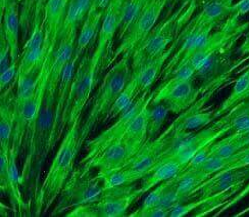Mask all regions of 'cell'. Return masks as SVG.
I'll return each mask as SVG.
<instances>
[{
  "label": "cell",
  "instance_id": "43",
  "mask_svg": "<svg viewBox=\"0 0 249 217\" xmlns=\"http://www.w3.org/2000/svg\"><path fill=\"white\" fill-rule=\"evenodd\" d=\"M247 13H249V0H239L238 2L234 3L230 17L238 20Z\"/></svg>",
  "mask_w": 249,
  "mask_h": 217
},
{
  "label": "cell",
  "instance_id": "36",
  "mask_svg": "<svg viewBox=\"0 0 249 217\" xmlns=\"http://www.w3.org/2000/svg\"><path fill=\"white\" fill-rule=\"evenodd\" d=\"M175 178H171L167 181H163V182L158 184L157 187H154L153 189H151L149 194L147 195V197L145 198L143 204L138 208V210L144 211V210H147L149 208L155 207V206H159V204H160V202L162 198V195H163L164 191L168 189L169 185H171L173 183Z\"/></svg>",
  "mask_w": 249,
  "mask_h": 217
},
{
  "label": "cell",
  "instance_id": "23",
  "mask_svg": "<svg viewBox=\"0 0 249 217\" xmlns=\"http://www.w3.org/2000/svg\"><path fill=\"white\" fill-rule=\"evenodd\" d=\"M19 3L18 0L10 1L3 15L1 16V28L0 30L4 33V36L10 47L12 54V63L18 61L19 59V46H18V33H19Z\"/></svg>",
  "mask_w": 249,
  "mask_h": 217
},
{
  "label": "cell",
  "instance_id": "51",
  "mask_svg": "<svg viewBox=\"0 0 249 217\" xmlns=\"http://www.w3.org/2000/svg\"><path fill=\"white\" fill-rule=\"evenodd\" d=\"M248 66H249V65H248Z\"/></svg>",
  "mask_w": 249,
  "mask_h": 217
},
{
  "label": "cell",
  "instance_id": "38",
  "mask_svg": "<svg viewBox=\"0 0 249 217\" xmlns=\"http://www.w3.org/2000/svg\"><path fill=\"white\" fill-rule=\"evenodd\" d=\"M12 64V54L10 47L4 33L0 30V72L6 70Z\"/></svg>",
  "mask_w": 249,
  "mask_h": 217
},
{
  "label": "cell",
  "instance_id": "7",
  "mask_svg": "<svg viewBox=\"0 0 249 217\" xmlns=\"http://www.w3.org/2000/svg\"><path fill=\"white\" fill-rule=\"evenodd\" d=\"M144 194L132 184L107 190L96 202L70 210L66 217H121L127 214L131 205Z\"/></svg>",
  "mask_w": 249,
  "mask_h": 217
},
{
  "label": "cell",
  "instance_id": "46",
  "mask_svg": "<svg viewBox=\"0 0 249 217\" xmlns=\"http://www.w3.org/2000/svg\"><path fill=\"white\" fill-rule=\"evenodd\" d=\"M10 1H13V0H0V16H2V15H3L6 5H7ZM18 1H20V2H22L23 0H18Z\"/></svg>",
  "mask_w": 249,
  "mask_h": 217
},
{
  "label": "cell",
  "instance_id": "9",
  "mask_svg": "<svg viewBox=\"0 0 249 217\" xmlns=\"http://www.w3.org/2000/svg\"><path fill=\"white\" fill-rule=\"evenodd\" d=\"M152 99L153 92H150V90L142 92L136 100L121 114L115 124L102 131L95 138L86 141V155L81 160L80 165L87 166L93 159L96 158L106 149L126 137L132 120L145 106L151 104Z\"/></svg>",
  "mask_w": 249,
  "mask_h": 217
},
{
  "label": "cell",
  "instance_id": "8",
  "mask_svg": "<svg viewBox=\"0 0 249 217\" xmlns=\"http://www.w3.org/2000/svg\"><path fill=\"white\" fill-rule=\"evenodd\" d=\"M99 73L100 70L92 63V54L86 51L81 58L71 86L65 119L66 129L82 118L92 91L96 87Z\"/></svg>",
  "mask_w": 249,
  "mask_h": 217
},
{
  "label": "cell",
  "instance_id": "12",
  "mask_svg": "<svg viewBox=\"0 0 249 217\" xmlns=\"http://www.w3.org/2000/svg\"><path fill=\"white\" fill-rule=\"evenodd\" d=\"M81 58L82 56L75 51L65 68V71L62 73L61 79L55 92L53 124L50 138V151H53L55 148V146L61 140L67 130L65 127V119L68 110V99L72 80H74Z\"/></svg>",
  "mask_w": 249,
  "mask_h": 217
},
{
  "label": "cell",
  "instance_id": "50",
  "mask_svg": "<svg viewBox=\"0 0 249 217\" xmlns=\"http://www.w3.org/2000/svg\"><path fill=\"white\" fill-rule=\"evenodd\" d=\"M244 99H245V100H248V101H249V94L247 95V97H246V98H245ZM244 99H243V100H244Z\"/></svg>",
  "mask_w": 249,
  "mask_h": 217
},
{
  "label": "cell",
  "instance_id": "47",
  "mask_svg": "<svg viewBox=\"0 0 249 217\" xmlns=\"http://www.w3.org/2000/svg\"><path fill=\"white\" fill-rule=\"evenodd\" d=\"M195 3L197 6H203L204 4H206L207 2L212 1V0H194Z\"/></svg>",
  "mask_w": 249,
  "mask_h": 217
},
{
  "label": "cell",
  "instance_id": "27",
  "mask_svg": "<svg viewBox=\"0 0 249 217\" xmlns=\"http://www.w3.org/2000/svg\"><path fill=\"white\" fill-rule=\"evenodd\" d=\"M44 5L42 0H23L19 9V27L23 40L27 41L36 23L43 22Z\"/></svg>",
  "mask_w": 249,
  "mask_h": 217
},
{
  "label": "cell",
  "instance_id": "29",
  "mask_svg": "<svg viewBox=\"0 0 249 217\" xmlns=\"http://www.w3.org/2000/svg\"><path fill=\"white\" fill-rule=\"evenodd\" d=\"M249 94V66L245 67V71L239 76L235 82L234 88L230 96L228 97L220 106V108L214 111V117L217 119L222 117L226 113L229 112L232 108L242 101Z\"/></svg>",
  "mask_w": 249,
  "mask_h": 217
},
{
  "label": "cell",
  "instance_id": "28",
  "mask_svg": "<svg viewBox=\"0 0 249 217\" xmlns=\"http://www.w3.org/2000/svg\"><path fill=\"white\" fill-rule=\"evenodd\" d=\"M211 177L198 168H185V170L178 175L177 179V194L185 203L188 199H191L192 195L197 188Z\"/></svg>",
  "mask_w": 249,
  "mask_h": 217
},
{
  "label": "cell",
  "instance_id": "31",
  "mask_svg": "<svg viewBox=\"0 0 249 217\" xmlns=\"http://www.w3.org/2000/svg\"><path fill=\"white\" fill-rule=\"evenodd\" d=\"M140 95H141V92H140V88H139L138 79L134 74H132V76L128 82V84L123 89L118 99L116 100L115 105H113V107L111 109L109 119L119 117L123 112L126 111L133 104V102L136 100V99Z\"/></svg>",
  "mask_w": 249,
  "mask_h": 217
},
{
  "label": "cell",
  "instance_id": "18",
  "mask_svg": "<svg viewBox=\"0 0 249 217\" xmlns=\"http://www.w3.org/2000/svg\"><path fill=\"white\" fill-rule=\"evenodd\" d=\"M230 134L227 125H216L213 123L210 127L202 129L191 138L183 140L171 154L184 164H188L194 155L201 149L213 144L217 139Z\"/></svg>",
  "mask_w": 249,
  "mask_h": 217
},
{
  "label": "cell",
  "instance_id": "25",
  "mask_svg": "<svg viewBox=\"0 0 249 217\" xmlns=\"http://www.w3.org/2000/svg\"><path fill=\"white\" fill-rule=\"evenodd\" d=\"M103 15H105L103 10H98L91 7L85 20H83L78 33L75 48L77 54L81 56L84 55L93 41L97 38L101 27Z\"/></svg>",
  "mask_w": 249,
  "mask_h": 217
},
{
  "label": "cell",
  "instance_id": "48",
  "mask_svg": "<svg viewBox=\"0 0 249 217\" xmlns=\"http://www.w3.org/2000/svg\"><path fill=\"white\" fill-rule=\"evenodd\" d=\"M249 212V206H247L246 208H244L242 211H240V212H238L237 214H235V216L236 217H239V216H243V215H245L246 213H248Z\"/></svg>",
  "mask_w": 249,
  "mask_h": 217
},
{
  "label": "cell",
  "instance_id": "3",
  "mask_svg": "<svg viewBox=\"0 0 249 217\" xmlns=\"http://www.w3.org/2000/svg\"><path fill=\"white\" fill-rule=\"evenodd\" d=\"M131 76L132 57L124 55L103 77L93 98L88 115L85 121L82 122L80 139L83 144L95 127L109 119L111 109L123 89L128 84Z\"/></svg>",
  "mask_w": 249,
  "mask_h": 217
},
{
  "label": "cell",
  "instance_id": "30",
  "mask_svg": "<svg viewBox=\"0 0 249 217\" xmlns=\"http://www.w3.org/2000/svg\"><path fill=\"white\" fill-rule=\"evenodd\" d=\"M99 174L102 177L103 185H105L106 191L135 183L144 178L143 174H141L139 171L127 167Z\"/></svg>",
  "mask_w": 249,
  "mask_h": 217
},
{
  "label": "cell",
  "instance_id": "14",
  "mask_svg": "<svg viewBox=\"0 0 249 217\" xmlns=\"http://www.w3.org/2000/svg\"><path fill=\"white\" fill-rule=\"evenodd\" d=\"M17 160L10 151L0 150V188L2 193L7 195L13 211L22 216L30 210V203L24 200L20 190L23 183L17 167Z\"/></svg>",
  "mask_w": 249,
  "mask_h": 217
},
{
  "label": "cell",
  "instance_id": "5",
  "mask_svg": "<svg viewBox=\"0 0 249 217\" xmlns=\"http://www.w3.org/2000/svg\"><path fill=\"white\" fill-rule=\"evenodd\" d=\"M106 192L101 175L93 174L92 169L80 165L72 170L62 188L51 216L66 214L82 205L96 202Z\"/></svg>",
  "mask_w": 249,
  "mask_h": 217
},
{
  "label": "cell",
  "instance_id": "41",
  "mask_svg": "<svg viewBox=\"0 0 249 217\" xmlns=\"http://www.w3.org/2000/svg\"><path fill=\"white\" fill-rule=\"evenodd\" d=\"M170 209L161 207V206H155V207L149 208L147 210L140 211L136 210L130 213V217H169Z\"/></svg>",
  "mask_w": 249,
  "mask_h": 217
},
{
  "label": "cell",
  "instance_id": "6",
  "mask_svg": "<svg viewBox=\"0 0 249 217\" xmlns=\"http://www.w3.org/2000/svg\"><path fill=\"white\" fill-rule=\"evenodd\" d=\"M195 74L196 71L189 64L181 68L153 91L150 105L163 102L170 113L174 114H180L190 108L199 94L193 84Z\"/></svg>",
  "mask_w": 249,
  "mask_h": 217
},
{
  "label": "cell",
  "instance_id": "1",
  "mask_svg": "<svg viewBox=\"0 0 249 217\" xmlns=\"http://www.w3.org/2000/svg\"><path fill=\"white\" fill-rule=\"evenodd\" d=\"M55 94L51 95L45 92L42 107L32 126L29 129L24 148L25 159L23 169L20 172L23 187L30 185L29 191L33 196V203L35 202L40 189V177L45 164L46 158L50 151V138L53 124Z\"/></svg>",
  "mask_w": 249,
  "mask_h": 217
},
{
  "label": "cell",
  "instance_id": "45",
  "mask_svg": "<svg viewBox=\"0 0 249 217\" xmlns=\"http://www.w3.org/2000/svg\"><path fill=\"white\" fill-rule=\"evenodd\" d=\"M240 53H241L242 56L248 55V57H247L245 59H249V32H248V34L246 35V37H245V39H244V41H243L242 45L240 46Z\"/></svg>",
  "mask_w": 249,
  "mask_h": 217
},
{
  "label": "cell",
  "instance_id": "17",
  "mask_svg": "<svg viewBox=\"0 0 249 217\" xmlns=\"http://www.w3.org/2000/svg\"><path fill=\"white\" fill-rule=\"evenodd\" d=\"M237 20L232 17H228L227 22L221 30L215 33H211L204 44L196 51L189 60V65L194 68L196 73L198 72L211 58L215 56L222 50L229 41L236 35L237 31L241 30V27H237Z\"/></svg>",
  "mask_w": 249,
  "mask_h": 217
},
{
  "label": "cell",
  "instance_id": "34",
  "mask_svg": "<svg viewBox=\"0 0 249 217\" xmlns=\"http://www.w3.org/2000/svg\"><path fill=\"white\" fill-rule=\"evenodd\" d=\"M149 107L150 104L146 105L135 116L130 124L126 138L135 141L146 142L149 122Z\"/></svg>",
  "mask_w": 249,
  "mask_h": 217
},
{
  "label": "cell",
  "instance_id": "37",
  "mask_svg": "<svg viewBox=\"0 0 249 217\" xmlns=\"http://www.w3.org/2000/svg\"><path fill=\"white\" fill-rule=\"evenodd\" d=\"M230 158H223L216 156V155H210V157L197 168L212 177V175L224 170L228 166Z\"/></svg>",
  "mask_w": 249,
  "mask_h": 217
},
{
  "label": "cell",
  "instance_id": "2",
  "mask_svg": "<svg viewBox=\"0 0 249 217\" xmlns=\"http://www.w3.org/2000/svg\"><path fill=\"white\" fill-rule=\"evenodd\" d=\"M81 125L82 118L68 127L62 137L55 156L33 203L35 216H41L53 207L72 170L75 169L76 159L83 146L80 139Z\"/></svg>",
  "mask_w": 249,
  "mask_h": 217
},
{
  "label": "cell",
  "instance_id": "32",
  "mask_svg": "<svg viewBox=\"0 0 249 217\" xmlns=\"http://www.w3.org/2000/svg\"><path fill=\"white\" fill-rule=\"evenodd\" d=\"M148 0H127L124 2L122 12V20L117 38L121 41L124 36L127 34L129 29L135 23L139 15L142 13L145 5L147 4Z\"/></svg>",
  "mask_w": 249,
  "mask_h": 217
},
{
  "label": "cell",
  "instance_id": "33",
  "mask_svg": "<svg viewBox=\"0 0 249 217\" xmlns=\"http://www.w3.org/2000/svg\"><path fill=\"white\" fill-rule=\"evenodd\" d=\"M240 150H242V134L240 132H234L214 141L211 146V155L231 158Z\"/></svg>",
  "mask_w": 249,
  "mask_h": 217
},
{
  "label": "cell",
  "instance_id": "49",
  "mask_svg": "<svg viewBox=\"0 0 249 217\" xmlns=\"http://www.w3.org/2000/svg\"><path fill=\"white\" fill-rule=\"evenodd\" d=\"M46 2H47V0H42V3H43V5H44V8H45V4H46Z\"/></svg>",
  "mask_w": 249,
  "mask_h": 217
},
{
  "label": "cell",
  "instance_id": "21",
  "mask_svg": "<svg viewBox=\"0 0 249 217\" xmlns=\"http://www.w3.org/2000/svg\"><path fill=\"white\" fill-rule=\"evenodd\" d=\"M179 42L180 37L178 36L172 43V45L165 50L164 53L149 60L148 63L142 66L140 69L136 71H132V74H134L138 79L141 94L144 91L150 90L154 82L157 81V79L162 73V70L165 67V65H167L168 59L172 57L174 50L176 49V46L179 44Z\"/></svg>",
  "mask_w": 249,
  "mask_h": 217
},
{
  "label": "cell",
  "instance_id": "40",
  "mask_svg": "<svg viewBox=\"0 0 249 217\" xmlns=\"http://www.w3.org/2000/svg\"><path fill=\"white\" fill-rule=\"evenodd\" d=\"M248 195H249V181L244 185V187L239 192H238L236 195H234L232 198H230L229 200H227L224 203L222 207L220 209H217V212L213 216H219L222 213L226 212L228 209L232 208L233 206H235L236 204H238L240 201H242L245 197H247Z\"/></svg>",
  "mask_w": 249,
  "mask_h": 217
},
{
  "label": "cell",
  "instance_id": "13",
  "mask_svg": "<svg viewBox=\"0 0 249 217\" xmlns=\"http://www.w3.org/2000/svg\"><path fill=\"white\" fill-rule=\"evenodd\" d=\"M126 1L127 0H112L105 10L101 27L97 36V44L92 54V63L100 71L103 67H106L103 65L106 59L108 58L110 60L109 53L112 40L119 32L123 7Z\"/></svg>",
  "mask_w": 249,
  "mask_h": 217
},
{
  "label": "cell",
  "instance_id": "15",
  "mask_svg": "<svg viewBox=\"0 0 249 217\" xmlns=\"http://www.w3.org/2000/svg\"><path fill=\"white\" fill-rule=\"evenodd\" d=\"M144 142L132 140L124 137L122 140L111 144L96 158L93 159L86 168L98 169L99 173H105L111 170L124 168L128 162L142 148Z\"/></svg>",
  "mask_w": 249,
  "mask_h": 217
},
{
  "label": "cell",
  "instance_id": "20",
  "mask_svg": "<svg viewBox=\"0 0 249 217\" xmlns=\"http://www.w3.org/2000/svg\"><path fill=\"white\" fill-rule=\"evenodd\" d=\"M16 87L15 81L1 91L0 98V150L10 151L16 121Z\"/></svg>",
  "mask_w": 249,
  "mask_h": 217
},
{
  "label": "cell",
  "instance_id": "19",
  "mask_svg": "<svg viewBox=\"0 0 249 217\" xmlns=\"http://www.w3.org/2000/svg\"><path fill=\"white\" fill-rule=\"evenodd\" d=\"M246 181H249V166L228 171H220L212 175L200 187L197 188L191 198H206L234 188H243Z\"/></svg>",
  "mask_w": 249,
  "mask_h": 217
},
{
  "label": "cell",
  "instance_id": "11",
  "mask_svg": "<svg viewBox=\"0 0 249 217\" xmlns=\"http://www.w3.org/2000/svg\"><path fill=\"white\" fill-rule=\"evenodd\" d=\"M169 0H148L142 13L135 23L129 29L127 34L120 41V44L111 55L109 65L116 61L124 55L132 57L134 50L138 47L142 41L148 36L152 29L158 24V20Z\"/></svg>",
  "mask_w": 249,
  "mask_h": 217
},
{
  "label": "cell",
  "instance_id": "26",
  "mask_svg": "<svg viewBox=\"0 0 249 217\" xmlns=\"http://www.w3.org/2000/svg\"><path fill=\"white\" fill-rule=\"evenodd\" d=\"M233 5L234 0H212L202 6L200 13L191 20L189 25L193 27L215 26L222 20L230 16Z\"/></svg>",
  "mask_w": 249,
  "mask_h": 217
},
{
  "label": "cell",
  "instance_id": "39",
  "mask_svg": "<svg viewBox=\"0 0 249 217\" xmlns=\"http://www.w3.org/2000/svg\"><path fill=\"white\" fill-rule=\"evenodd\" d=\"M18 61H13L6 70L0 72V89H1V91L14 83L18 74Z\"/></svg>",
  "mask_w": 249,
  "mask_h": 217
},
{
  "label": "cell",
  "instance_id": "44",
  "mask_svg": "<svg viewBox=\"0 0 249 217\" xmlns=\"http://www.w3.org/2000/svg\"><path fill=\"white\" fill-rule=\"evenodd\" d=\"M112 0H93V4H92V8H95L98 10H105L107 9V7L110 4V2Z\"/></svg>",
  "mask_w": 249,
  "mask_h": 217
},
{
  "label": "cell",
  "instance_id": "16",
  "mask_svg": "<svg viewBox=\"0 0 249 217\" xmlns=\"http://www.w3.org/2000/svg\"><path fill=\"white\" fill-rule=\"evenodd\" d=\"M70 0H47L44 8L43 25L45 30L44 61L53 57L59 45V34ZM43 61V63H44Z\"/></svg>",
  "mask_w": 249,
  "mask_h": 217
},
{
  "label": "cell",
  "instance_id": "24",
  "mask_svg": "<svg viewBox=\"0 0 249 217\" xmlns=\"http://www.w3.org/2000/svg\"><path fill=\"white\" fill-rule=\"evenodd\" d=\"M202 102L203 100L197 102L196 105L193 104L173 122L176 131L178 133H187L188 130L204 127L215 120L214 111L200 110Z\"/></svg>",
  "mask_w": 249,
  "mask_h": 217
},
{
  "label": "cell",
  "instance_id": "22",
  "mask_svg": "<svg viewBox=\"0 0 249 217\" xmlns=\"http://www.w3.org/2000/svg\"><path fill=\"white\" fill-rule=\"evenodd\" d=\"M186 166V164L170 154L151 172L142 178V183L140 185L141 191L143 194H146L158 184L178 177L185 170Z\"/></svg>",
  "mask_w": 249,
  "mask_h": 217
},
{
  "label": "cell",
  "instance_id": "4",
  "mask_svg": "<svg viewBox=\"0 0 249 217\" xmlns=\"http://www.w3.org/2000/svg\"><path fill=\"white\" fill-rule=\"evenodd\" d=\"M197 7L194 0L184 3L152 29L132 55V71H136L149 60L167 50L177 38L178 32Z\"/></svg>",
  "mask_w": 249,
  "mask_h": 217
},
{
  "label": "cell",
  "instance_id": "10",
  "mask_svg": "<svg viewBox=\"0 0 249 217\" xmlns=\"http://www.w3.org/2000/svg\"><path fill=\"white\" fill-rule=\"evenodd\" d=\"M185 136L187 133L176 131L172 123L157 138L145 142L139 152L128 162L126 167L137 170L145 177L186 139L182 138Z\"/></svg>",
  "mask_w": 249,
  "mask_h": 217
},
{
  "label": "cell",
  "instance_id": "42",
  "mask_svg": "<svg viewBox=\"0 0 249 217\" xmlns=\"http://www.w3.org/2000/svg\"><path fill=\"white\" fill-rule=\"evenodd\" d=\"M211 146L212 144H210V146H207L203 149H201L199 152H197L194 156L191 158V160L188 162V164H187L186 168H197L198 166H200V165L210 157L211 155Z\"/></svg>",
  "mask_w": 249,
  "mask_h": 217
},
{
  "label": "cell",
  "instance_id": "35",
  "mask_svg": "<svg viewBox=\"0 0 249 217\" xmlns=\"http://www.w3.org/2000/svg\"><path fill=\"white\" fill-rule=\"evenodd\" d=\"M169 109L163 102L160 104L150 105L149 107V122H148V132L147 140H152L159 137L160 129L169 115Z\"/></svg>",
  "mask_w": 249,
  "mask_h": 217
}]
</instances>
